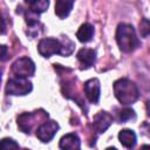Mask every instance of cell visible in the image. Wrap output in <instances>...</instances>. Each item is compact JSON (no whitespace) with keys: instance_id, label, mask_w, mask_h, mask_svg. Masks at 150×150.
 <instances>
[{"instance_id":"obj_1","label":"cell","mask_w":150,"mask_h":150,"mask_svg":"<svg viewBox=\"0 0 150 150\" xmlns=\"http://www.w3.org/2000/svg\"><path fill=\"white\" fill-rule=\"evenodd\" d=\"M116 41L122 52L131 53L141 46L134 27L129 23H120L116 29Z\"/></svg>"},{"instance_id":"obj_2","label":"cell","mask_w":150,"mask_h":150,"mask_svg":"<svg viewBox=\"0 0 150 150\" xmlns=\"http://www.w3.org/2000/svg\"><path fill=\"white\" fill-rule=\"evenodd\" d=\"M114 93L116 98L122 104H131L138 98L137 86L128 79H120L115 81Z\"/></svg>"},{"instance_id":"obj_3","label":"cell","mask_w":150,"mask_h":150,"mask_svg":"<svg viewBox=\"0 0 150 150\" xmlns=\"http://www.w3.org/2000/svg\"><path fill=\"white\" fill-rule=\"evenodd\" d=\"M33 89L32 83L27 79L22 77H12L6 84V93L8 95H27Z\"/></svg>"},{"instance_id":"obj_4","label":"cell","mask_w":150,"mask_h":150,"mask_svg":"<svg viewBox=\"0 0 150 150\" xmlns=\"http://www.w3.org/2000/svg\"><path fill=\"white\" fill-rule=\"evenodd\" d=\"M12 71L16 77L27 79L28 76H33L35 73V64L29 57H20L15 60L12 64Z\"/></svg>"},{"instance_id":"obj_5","label":"cell","mask_w":150,"mask_h":150,"mask_svg":"<svg viewBox=\"0 0 150 150\" xmlns=\"http://www.w3.org/2000/svg\"><path fill=\"white\" fill-rule=\"evenodd\" d=\"M38 50H39V53L43 57H50L54 54H61V52H62V43L57 39L46 38V39H42L39 42Z\"/></svg>"},{"instance_id":"obj_6","label":"cell","mask_w":150,"mask_h":150,"mask_svg":"<svg viewBox=\"0 0 150 150\" xmlns=\"http://www.w3.org/2000/svg\"><path fill=\"white\" fill-rule=\"evenodd\" d=\"M57 130H59V124L55 121H47L46 120L36 129V137L41 142L47 143L54 137V135L56 134Z\"/></svg>"},{"instance_id":"obj_7","label":"cell","mask_w":150,"mask_h":150,"mask_svg":"<svg viewBox=\"0 0 150 150\" xmlns=\"http://www.w3.org/2000/svg\"><path fill=\"white\" fill-rule=\"evenodd\" d=\"M112 123V116L107 111H100L94 116L93 127L97 132H104Z\"/></svg>"},{"instance_id":"obj_8","label":"cell","mask_w":150,"mask_h":150,"mask_svg":"<svg viewBox=\"0 0 150 150\" xmlns=\"http://www.w3.org/2000/svg\"><path fill=\"white\" fill-rule=\"evenodd\" d=\"M84 94L91 103H97L100 100V81L97 79H90L84 83Z\"/></svg>"},{"instance_id":"obj_9","label":"cell","mask_w":150,"mask_h":150,"mask_svg":"<svg viewBox=\"0 0 150 150\" xmlns=\"http://www.w3.org/2000/svg\"><path fill=\"white\" fill-rule=\"evenodd\" d=\"M76 56H77L79 62L81 63L82 69H88L94 64L96 60V52L90 48H81L77 52Z\"/></svg>"},{"instance_id":"obj_10","label":"cell","mask_w":150,"mask_h":150,"mask_svg":"<svg viewBox=\"0 0 150 150\" xmlns=\"http://www.w3.org/2000/svg\"><path fill=\"white\" fill-rule=\"evenodd\" d=\"M59 146L61 150H81V142L76 134L70 132L61 137Z\"/></svg>"},{"instance_id":"obj_11","label":"cell","mask_w":150,"mask_h":150,"mask_svg":"<svg viewBox=\"0 0 150 150\" xmlns=\"http://www.w3.org/2000/svg\"><path fill=\"white\" fill-rule=\"evenodd\" d=\"M38 114H32V112H25V114H21L19 117H18V125L19 128L23 131V132H27L29 134L33 125H34V121H35V117H36Z\"/></svg>"},{"instance_id":"obj_12","label":"cell","mask_w":150,"mask_h":150,"mask_svg":"<svg viewBox=\"0 0 150 150\" xmlns=\"http://www.w3.org/2000/svg\"><path fill=\"white\" fill-rule=\"evenodd\" d=\"M118 139L122 145L128 149H131L136 144V134L130 129H123L118 134Z\"/></svg>"},{"instance_id":"obj_13","label":"cell","mask_w":150,"mask_h":150,"mask_svg":"<svg viewBox=\"0 0 150 150\" xmlns=\"http://www.w3.org/2000/svg\"><path fill=\"white\" fill-rule=\"evenodd\" d=\"M74 2L73 1H67V0H57L55 2V14L60 19H64L66 16L69 15L70 11L73 9Z\"/></svg>"},{"instance_id":"obj_14","label":"cell","mask_w":150,"mask_h":150,"mask_svg":"<svg viewBox=\"0 0 150 150\" xmlns=\"http://www.w3.org/2000/svg\"><path fill=\"white\" fill-rule=\"evenodd\" d=\"M93 35H94V27L88 22L81 25V27L76 33V36L81 42H89L93 39Z\"/></svg>"},{"instance_id":"obj_15","label":"cell","mask_w":150,"mask_h":150,"mask_svg":"<svg viewBox=\"0 0 150 150\" xmlns=\"http://www.w3.org/2000/svg\"><path fill=\"white\" fill-rule=\"evenodd\" d=\"M26 4L28 5L29 7V11L35 13V14H39L45 12L48 6H49V1L48 0H34V1H26Z\"/></svg>"},{"instance_id":"obj_16","label":"cell","mask_w":150,"mask_h":150,"mask_svg":"<svg viewBox=\"0 0 150 150\" xmlns=\"http://www.w3.org/2000/svg\"><path fill=\"white\" fill-rule=\"evenodd\" d=\"M118 118L121 122H127V121H130V120H135L136 118V114L132 109L130 108H125V109H122L118 114Z\"/></svg>"},{"instance_id":"obj_17","label":"cell","mask_w":150,"mask_h":150,"mask_svg":"<svg viewBox=\"0 0 150 150\" xmlns=\"http://www.w3.org/2000/svg\"><path fill=\"white\" fill-rule=\"evenodd\" d=\"M139 34L142 38H146L150 35V20L143 18L139 21Z\"/></svg>"},{"instance_id":"obj_18","label":"cell","mask_w":150,"mask_h":150,"mask_svg":"<svg viewBox=\"0 0 150 150\" xmlns=\"http://www.w3.org/2000/svg\"><path fill=\"white\" fill-rule=\"evenodd\" d=\"M19 149V144L12 138H4L1 141L0 150H16Z\"/></svg>"},{"instance_id":"obj_19","label":"cell","mask_w":150,"mask_h":150,"mask_svg":"<svg viewBox=\"0 0 150 150\" xmlns=\"http://www.w3.org/2000/svg\"><path fill=\"white\" fill-rule=\"evenodd\" d=\"M2 49V55H1V60H5L6 59V46H2L1 47Z\"/></svg>"},{"instance_id":"obj_20","label":"cell","mask_w":150,"mask_h":150,"mask_svg":"<svg viewBox=\"0 0 150 150\" xmlns=\"http://www.w3.org/2000/svg\"><path fill=\"white\" fill-rule=\"evenodd\" d=\"M139 150H150V144H144V145H142Z\"/></svg>"},{"instance_id":"obj_21","label":"cell","mask_w":150,"mask_h":150,"mask_svg":"<svg viewBox=\"0 0 150 150\" xmlns=\"http://www.w3.org/2000/svg\"><path fill=\"white\" fill-rule=\"evenodd\" d=\"M105 150H117V149L116 148H107Z\"/></svg>"}]
</instances>
